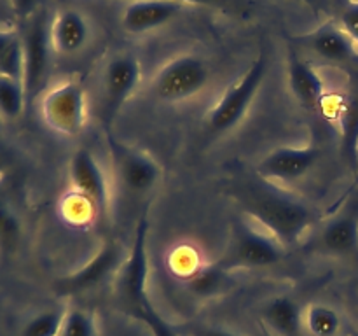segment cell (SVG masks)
<instances>
[{
    "instance_id": "obj_31",
    "label": "cell",
    "mask_w": 358,
    "mask_h": 336,
    "mask_svg": "<svg viewBox=\"0 0 358 336\" xmlns=\"http://www.w3.org/2000/svg\"><path fill=\"white\" fill-rule=\"evenodd\" d=\"M178 2H191V4H205V6H229L234 0H178Z\"/></svg>"
},
{
    "instance_id": "obj_6",
    "label": "cell",
    "mask_w": 358,
    "mask_h": 336,
    "mask_svg": "<svg viewBox=\"0 0 358 336\" xmlns=\"http://www.w3.org/2000/svg\"><path fill=\"white\" fill-rule=\"evenodd\" d=\"M45 125L62 135H79L86 125V91L79 80L66 79L49 88L41 98Z\"/></svg>"
},
{
    "instance_id": "obj_4",
    "label": "cell",
    "mask_w": 358,
    "mask_h": 336,
    "mask_svg": "<svg viewBox=\"0 0 358 336\" xmlns=\"http://www.w3.org/2000/svg\"><path fill=\"white\" fill-rule=\"evenodd\" d=\"M304 251L336 258H358V186L325 220L317 237L304 245Z\"/></svg>"
},
{
    "instance_id": "obj_7",
    "label": "cell",
    "mask_w": 358,
    "mask_h": 336,
    "mask_svg": "<svg viewBox=\"0 0 358 336\" xmlns=\"http://www.w3.org/2000/svg\"><path fill=\"white\" fill-rule=\"evenodd\" d=\"M24 51V72L23 86L27 91L28 102L37 98L48 83L49 70H51V23L48 20L45 9L37 10L28 18V27L23 37Z\"/></svg>"
},
{
    "instance_id": "obj_27",
    "label": "cell",
    "mask_w": 358,
    "mask_h": 336,
    "mask_svg": "<svg viewBox=\"0 0 358 336\" xmlns=\"http://www.w3.org/2000/svg\"><path fill=\"white\" fill-rule=\"evenodd\" d=\"M341 28L350 35L355 46H358V2L350 4L341 16Z\"/></svg>"
},
{
    "instance_id": "obj_20",
    "label": "cell",
    "mask_w": 358,
    "mask_h": 336,
    "mask_svg": "<svg viewBox=\"0 0 358 336\" xmlns=\"http://www.w3.org/2000/svg\"><path fill=\"white\" fill-rule=\"evenodd\" d=\"M28 104L27 91L21 80L0 77V119L16 121Z\"/></svg>"
},
{
    "instance_id": "obj_5",
    "label": "cell",
    "mask_w": 358,
    "mask_h": 336,
    "mask_svg": "<svg viewBox=\"0 0 358 336\" xmlns=\"http://www.w3.org/2000/svg\"><path fill=\"white\" fill-rule=\"evenodd\" d=\"M147 234H149V219H147V212H143L135 230L128 259L122 262L117 284H115L119 303L122 310L131 317L150 301L147 296V276H149Z\"/></svg>"
},
{
    "instance_id": "obj_23",
    "label": "cell",
    "mask_w": 358,
    "mask_h": 336,
    "mask_svg": "<svg viewBox=\"0 0 358 336\" xmlns=\"http://www.w3.org/2000/svg\"><path fill=\"white\" fill-rule=\"evenodd\" d=\"M21 226L20 219L14 210L7 203V200L0 195V251L13 252L20 244Z\"/></svg>"
},
{
    "instance_id": "obj_30",
    "label": "cell",
    "mask_w": 358,
    "mask_h": 336,
    "mask_svg": "<svg viewBox=\"0 0 358 336\" xmlns=\"http://www.w3.org/2000/svg\"><path fill=\"white\" fill-rule=\"evenodd\" d=\"M17 37H20V35H17L16 31L0 30V63H2V59L6 58L7 51H9V48L13 46V42L16 41Z\"/></svg>"
},
{
    "instance_id": "obj_19",
    "label": "cell",
    "mask_w": 358,
    "mask_h": 336,
    "mask_svg": "<svg viewBox=\"0 0 358 336\" xmlns=\"http://www.w3.org/2000/svg\"><path fill=\"white\" fill-rule=\"evenodd\" d=\"M304 328L310 336H338L341 317L332 307L315 303L304 308Z\"/></svg>"
},
{
    "instance_id": "obj_32",
    "label": "cell",
    "mask_w": 358,
    "mask_h": 336,
    "mask_svg": "<svg viewBox=\"0 0 358 336\" xmlns=\"http://www.w3.org/2000/svg\"><path fill=\"white\" fill-rule=\"evenodd\" d=\"M355 186H358V172H357V177H355Z\"/></svg>"
},
{
    "instance_id": "obj_18",
    "label": "cell",
    "mask_w": 358,
    "mask_h": 336,
    "mask_svg": "<svg viewBox=\"0 0 358 336\" xmlns=\"http://www.w3.org/2000/svg\"><path fill=\"white\" fill-rule=\"evenodd\" d=\"M308 44L322 58L332 62H346L355 56V42L343 28L336 24H324L308 37Z\"/></svg>"
},
{
    "instance_id": "obj_13",
    "label": "cell",
    "mask_w": 358,
    "mask_h": 336,
    "mask_svg": "<svg viewBox=\"0 0 358 336\" xmlns=\"http://www.w3.org/2000/svg\"><path fill=\"white\" fill-rule=\"evenodd\" d=\"M112 153L115 156L121 182L131 192H147L159 181V164L145 153L112 142Z\"/></svg>"
},
{
    "instance_id": "obj_9",
    "label": "cell",
    "mask_w": 358,
    "mask_h": 336,
    "mask_svg": "<svg viewBox=\"0 0 358 336\" xmlns=\"http://www.w3.org/2000/svg\"><path fill=\"white\" fill-rule=\"evenodd\" d=\"M122 245L115 240L105 241L100 251L84 266L56 282V290L62 296H76L96 289L108 276L119 272L122 266Z\"/></svg>"
},
{
    "instance_id": "obj_24",
    "label": "cell",
    "mask_w": 358,
    "mask_h": 336,
    "mask_svg": "<svg viewBox=\"0 0 358 336\" xmlns=\"http://www.w3.org/2000/svg\"><path fill=\"white\" fill-rule=\"evenodd\" d=\"M96 321L90 312L80 308L66 310L59 336H96Z\"/></svg>"
},
{
    "instance_id": "obj_14",
    "label": "cell",
    "mask_w": 358,
    "mask_h": 336,
    "mask_svg": "<svg viewBox=\"0 0 358 336\" xmlns=\"http://www.w3.org/2000/svg\"><path fill=\"white\" fill-rule=\"evenodd\" d=\"M178 0H136L126 7L122 27L129 34H145L170 23L182 13Z\"/></svg>"
},
{
    "instance_id": "obj_2",
    "label": "cell",
    "mask_w": 358,
    "mask_h": 336,
    "mask_svg": "<svg viewBox=\"0 0 358 336\" xmlns=\"http://www.w3.org/2000/svg\"><path fill=\"white\" fill-rule=\"evenodd\" d=\"M268 74V56L266 52L255 58V62L248 66L247 72L240 77V80L231 84L226 93L219 98L215 107L210 111L208 128L212 133H226L240 125L252 102L257 97L262 83Z\"/></svg>"
},
{
    "instance_id": "obj_26",
    "label": "cell",
    "mask_w": 358,
    "mask_h": 336,
    "mask_svg": "<svg viewBox=\"0 0 358 336\" xmlns=\"http://www.w3.org/2000/svg\"><path fill=\"white\" fill-rule=\"evenodd\" d=\"M133 318L143 322V324L149 328V331L152 332V336H180V332H178L173 326L168 324L163 318V315L154 308L152 301H149L142 310L136 312V314L133 315Z\"/></svg>"
},
{
    "instance_id": "obj_17",
    "label": "cell",
    "mask_w": 358,
    "mask_h": 336,
    "mask_svg": "<svg viewBox=\"0 0 358 336\" xmlns=\"http://www.w3.org/2000/svg\"><path fill=\"white\" fill-rule=\"evenodd\" d=\"M90 27L86 18L73 9H65L52 20L51 42L52 49L65 55H72L86 46Z\"/></svg>"
},
{
    "instance_id": "obj_16",
    "label": "cell",
    "mask_w": 358,
    "mask_h": 336,
    "mask_svg": "<svg viewBox=\"0 0 358 336\" xmlns=\"http://www.w3.org/2000/svg\"><path fill=\"white\" fill-rule=\"evenodd\" d=\"M289 86L297 102L306 108H317L325 98V83L320 74L296 55L290 56L289 62Z\"/></svg>"
},
{
    "instance_id": "obj_21",
    "label": "cell",
    "mask_w": 358,
    "mask_h": 336,
    "mask_svg": "<svg viewBox=\"0 0 358 336\" xmlns=\"http://www.w3.org/2000/svg\"><path fill=\"white\" fill-rule=\"evenodd\" d=\"M227 272L220 268L217 262L206 266H199L191 276H187V286L198 296H208L217 293L226 282Z\"/></svg>"
},
{
    "instance_id": "obj_12",
    "label": "cell",
    "mask_w": 358,
    "mask_h": 336,
    "mask_svg": "<svg viewBox=\"0 0 358 336\" xmlns=\"http://www.w3.org/2000/svg\"><path fill=\"white\" fill-rule=\"evenodd\" d=\"M140 83V63L131 55H119L105 69L103 114L108 122L121 111Z\"/></svg>"
},
{
    "instance_id": "obj_8",
    "label": "cell",
    "mask_w": 358,
    "mask_h": 336,
    "mask_svg": "<svg viewBox=\"0 0 358 336\" xmlns=\"http://www.w3.org/2000/svg\"><path fill=\"white\" fill-rule=\"evenodd\" d=\"M210 80V70L201 58L180 55L161 66L154 79V94L168 104L196 97Z\"/></svg>"
},
{
    "instance_id": "obj_33",
    "label": "cell",
    "mask_w": 358,
    "mask_h": 336,
    "mask_svg": "<svg viewBox=\"0 0 358 336\" xmlns=\"http://www.w3.org/2000/svg\"><path fill=\"white\" fill-rule=\"evenodd\" d=\"M0 122H2V119H0Z\"/></svg>"
},
{
    "instance_id": "obj_1",
    "label": "cell",
    "mask_w": 358,
    "mask_h": 336,
    "mask_svg": "<svg viewBox=\"0 0 358 336\" xmlns=\"http://www.w3.org/2000/svg\"><path fill=\"white\" fill-rule=\"evenodd\" d=\"M261 182L238 192L245 214L285 248L299 244L313 224V210L301 200L280 191L273 182L262 178Z\"/></svg>"
},
{
    "instance_id": "obj_11",
    "label": "cell",
    "mask_w": 358,
    "mask_h": 336,
    "mask_svg": "<svg viewBox=\"0 0 358 336\" xmlns=\"http://www.w3.org/2000/svg\"><path fill=\"white\" fill-rule=\"evenodd\" d=\"M70 182L73 191L87 200L93 205L96 216L107 212L110 202L108 182L96 158L87 149H77L70 160L69 167Z\"/></svg>"
},
{
    "instance_id": "obj_28",
    "label": "cell",
    "mask_w": 358,
    "mask_h": 336,
    "mask_svg": "<svg viewBox=\"0 0 358 336\" xmlns=\"http://www.w3.org/2000/svg\"><path fill=\"white\" fill-rule=\"evenodd\" d=\"M182 332H184L185 336H240L238 332L229 331V329L203 324L185 326V328H182Z\"/></svg>"
},
{
    "instance_id": "obj_25",
    "label": "cell",
    "mask_w": 358,
    "mask_h": 336,
    "mask_svg": "<svg viewBox=\"0 0 358 336\" xmlns=\"http://www.w3.org/2000/svg\"><path fill=\"white\" fill-rule=\"evenodd\" d=\"M62 214L65 216V219L72 224H83L87 223L93 216H96L93 205L87 202L84 196H80L79 192L72 191L69 196H65L62 203Z\"/></svg>"
},
{
    "instance_id": "obj_3",
    "label": "cell",
    "mask_w": 358,
    "mask_h": 336,
    "mask_svg": "<svg viewBox=\"0 0 358 336\" xmlns=\"http://www.w3.org/2000/svg\"><path fill=\"white\" fill-rule=\"evenodd\" d=\"M283 255L285 247L262 227L238 223L229 247L217 265L227 273L241 268H266L282 261Z\"/></svg>"
},
{
    "instance_id": "obj_10",
    "label": "cell",
    "mask_w": 358,
    "mask_h": 336,
    "mask_svg": "<svg viewBox=\"0 0 358 336\" xmlns=\"http://www.w3.org/2000/svg\"><path fill=\"white\" fill-rule=\"evenodd\" d=\"M318 158L320 149L315 144L278 147L257 164V174L262 181L292 182L306 175L315 167Z\"/></svg>"
},
{
    "instance_id": "obj_22",
    "label": "cell",
    "mask_w": 358,
    "mask_h": 336,
    "mask_svg": "<svg viewBox=\"0 0 358 336\" xmlns=\"http://www.w3.org/2000/svg\"><path fill=\"white\" fill-rule=\"evenodd\" d=\"M66 310H44L31 317L21 329V336H59Z\"/></svg>"
},
{
    "instance_id": "obj_15",
    "label": "cell",
    "mask_w": 358,
    "mask_h": 336,
    "mask_svg": "<svg viewBox=\"0 0 358 336\" xmlns=\"http://www.w3.org/2000/svg\"><path fill=\"white\" fill-rule=\"evenodd\" d=\"M262 324L271 336H304V308L290 296L273 298L261 312Z\"/></svg>"
},
{
    "instance_id": "obj_29",
    "label": "cell",
    "mask_w": 358,
    "mask_h": 336,
    "mask_svg": "<svg viewBox=\"0 0 358 336\" xmlns=\"http://www.w3.org/2000/svg\"><path fill=\"white\" fill-rule=\"evenodd\" d=\"M13 10L20 18H31L42 9V0H10Z\"/></svg>"
}]
</instances>
